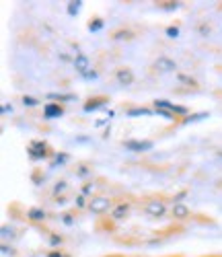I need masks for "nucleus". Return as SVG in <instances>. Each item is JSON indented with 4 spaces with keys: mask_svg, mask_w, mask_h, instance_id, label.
Returning <instances> with one entry per match:
<instances>
[{
    "mask_svg": "<svg viewBox=\"0 0 222 257\" xmlns=\"http://www.w3.org/2000/svg\"><path fill=\"white\" fill-rule=\"evenodd\" d=\"M82 9V0H70L68 5H66V13H68V17H76Z\"/></svg>",
    "mask_w": 222,
    "mask_h": 257,
    "instance_id": "obj_21",
    "label": "nucleus"
},
{
    "mask_svg": "<svg viewBox=\"0 0 222 257\" xmlns=\"http://www.w3.org/2000/svg\"><path fill=\"white\" fill-rule=\"evenodd\" d=\"M107 125H111L107 117H103V119H97V121H95V127H107Z\"/></svg>",
    "mask_w": 222,
    "mask_h": 257,
    "instance_id": "obj_39",
    "label": "nucleus"
},
{
    "mask_svg": "<svg viewBox=\"0 0 222 257\" xmlns=\"http://www.w3.org/2000/svg\"><path fill=\"white\" fill-rule=\"evenodd\" d=\"M114 202H111V198L107 196H93L91 200H88V212L95 214V216H103V214L111 212L114 210Z\"/></svg>",
    "mask_w": 222,
    "mask_h": 257,
    "instance_id": "obj_2",
    "label": "nucleus"
},
{
    "mask_svg": "<svg viewBox=\"0 0 222 257\" xmlns=\"http://www.w3.org/2000/svg\"><path fill=\"white\" fill-rule=\"evenodd\" d=\"M124 148L134 155H142V153H148L154 148V142L152 140H124Z\"/></svg>",
    "mask_w": 222,
    "mask_h": 257,
    "instance_id": "obj_5",
    "label": "nucleus"
},
{
    "mask_svg": "<svg viewBox=\"0 0 222 257\" xmlns=\"http://www.w3.org/2000/svg\"><path fill=\"white\" fill-rule=\"evenodd\" d=\"M74 70L78 72V74H84L88 68H91V60H88V56L86 54H76L74 56Z\"/></svg>",
    "mask_w": 222,
    "mask_h": 257,
    "instance_id": "obj_12",
    "label": "nucleus"
},
{
    "mask_svg": "<svg viewBox=\"0 0 222 257\" xmlns=\"http://www.w3.org/2000/svg\"><path fill=\"white\" fill-rule=\"evenodd\" d=\"M103 27H105V21L101 17H93L91 21H88V25H86V29L91 33H99V31H103Z\"/></svg>",
    "mask_w": 222,
    "mask_h": 257,
    "instance_id": "obj_20",
    "label": "nucleus"
},
{
    "mask_svg": "<svg viewBox=\"0 0 222 257\" xmlns=\"http://www.w3.org/2000/svg\"><path fill=\"white\" fill-rule=\"evenodd\" d=\"M0 251H3V255H5V257H15V255H17L15 247H11L9 243H3V247H0Z\"/></svg>",
    "mask_w": 222,
    "mask_h": 257,
    "instance_id": "obj_32",
    "label": "nucleus"
},
{
    "mask_svg": "<svg viewBox=\"0 0 222 257\" xmlns=\"http://www.w3.org/2000/svg\"><path fill=\"white\" fill-rule=\"evenodd\" d=\"M56 206H66V198H64V196L56 198Z\"/></svg>",
    "mask_w": 222,
    "mask_h": 257,
    "instance_id": "obj_44",
    "label": "nucleus"
},
{
    "mask_svg": "<svg viewBox=\"0 0 222 257\" xmlns=\"http://www.w3.org/2000/svg\"><path fill=\"white\" fill-rule=\"evenodd\" d=\"M144 214L150 218H163L167 214V204L161 198H150L144 202Z\"/></svg>",
    "mask_w": 222,
    "mask_h": 257,
    "instance_id": "obj_4",
    "label": "nucleus"
},
{
    "mask_svg": "<svg viewBox=\"0 0 222 257\" xmlns=\"http://www.w3.org/2000/svg\"><path fill=\"white\" fill-rule=\"evenodd\" d=\"M68 161H70V155H68V153H54L52 163H50V171H54V169H58V167H64Z\"/></svg>",
    "mask_w": 222,
    "mask_h": 257,
    "instance_id": "obj_18",
    "label": "nucleus"
},
{
    "mask_svg": "<svg viewBox=\"0 0 222 257\" xmlns=\"http://www.w3.org/2000/svg\"><path fill=\"white\" fill-rule=\"evenodd\" d=\"M64 257H70V255H68V253H66V255H64Z\"/></svg>",
    "mask_w": 222,
    "mask_h": 257,
    "instance_id": "obj_48",
    "label": "nucleus"
},
{
    "mask_svg": "<svg viewBox=\"0 0 222 257\" xmlns=\"http://www.w3.org/2000/svg\"><path fill=\"white\" fill-rule=\"evenodd\" d=\"M152 105H154V109H167V111H171L175 117H187L189 115V107L175 105V103H171L167 99H154Z\"/></svg>",
    "mask_w": 222,
    "mask_h": 257,
    "instance_id": "obj_3",
    "label": "nucleus"
},
{
    "mask_svg": "<svg viewBox=\"0 0 222 257\" xmlns=\"http://www.w3.org/2000/svg\"><path fill=\"white\" fill-rule=\"evenodd\" d=\"M216 155H218V159H220V161H222V151H220V153H216Z\"/></svg>",
    "mask_w": 222,
    "mask_h": 257,
    "instance_id": "obj_47",
    "label": "nucleus"
},
{
    "mask_svg": "<svg viewBox=\"0 0 222 257\" xmlns=\"http://www.w3.org/2000/svg\"><path fill=\"white\" fill-rule=\"evenodd\" d=\"M13 111H15L13 103H3V107H0V113H3V115H9V113H13Z\"/></svg>",
    "mask_w": 222,
    "mask_h": 257,
    "instance_id": "obj_36",
    "label": "nucleus"
},
{
    "mask_svg": "<svg viewBox=\"0 0 222 257\" xmlns=\"http://www.w3.org/2000/svg\"><path fill=\"white\" fill-rule=\"evenodd\" d=\"M93 191H95V183H91V181L82 183V187H80V194H82L84 198H93Z\"/></svg>",
    "mask_w": 222,
    "mask_h": 257,
    "instance_id": "obj_27",
    "label": "nucleus"
},
{
    "mask_svg": "<svg viewBox=\"0 0 222 257\" xmlns=\"http://www.w3.org/2000/svg\"><path fill=\"white\" fill-rule=\"evenodd\" d=\"M175 78H177V82H179V84H185V87H189V89H197V80L193 76L185 74V72H177Z\"/></svg>",
    "mask_w": 222,
    "mask_h": 257,
    "instance_id": "obj_19",
    "label": "nucleus"
},
{
    "mask_svg": "<svg viewBox=\"0 0 222 257\" xmlns=\"http://www.w3.org/2000/svg\"><path fill=\"white\" fill-rule=\"evenodd\" d=\"M62 62H66V64H74V56H70V54H60L58 56Z\"/></svg>",
    "mask_w": 222,
    "mask_h": 257,
    "instance_id": "obj_38",
    "label": "nucleus"
},
{
    "mask_svg": "<svg viewBox=\"0 0 222 257\" xmlns=\"http://www.w3.org/2000/svg\"><path fill=\"white\" fill-rule=\"evenodd\" d=\"M66 187H68V181H66V179L56 181V183H54V189H52V196H54V198H60L64 191H66Z\"/></svg>",
    "mask_w": 222,
    "mask_h": 257,
    "instance_id": "obj_23",
    "label": "nucleus"
},
{
    "mask_svg": "<svg viewBox=\"0 0 222 257\" xmlns=\"http://www.w3.org/2000/svg\"><path fill=\"white\" fill-rule=\"evenodd\" d=\"M181 7H183V3H179V0H169V3H161L159 5V9L161 11H167V13L177 11V9H181Z\"/></svg>",
    "mask_w": 222,
    "mask_h": 257,
    "instance_id": "obj_24",
    "label": "nucleus"
},
{
    "mask_svg": "<svg viewBox=\"0 0 222 257\" xmlns=\"http://www.w3.org/2000/svg\"><path fill=\"white\" fill-rule=\"evenodd\" d=\"M60 220H62L64 226H72L74 224V214H62Z\"/></svg>",
    "mask_w": 222,
    "mask_h": 257,
    "instance_id": "obj_33",
    "label": "nucleus"
},
{
    "mask_svg": "<svg viewBox=\"0 0 222 257\" xmlns=\"http://www.w3.org/2000/svg\"><path fill=\"white\" fill-rule=\"evenodd\" d=\"M64 115V105L60 103H54V101H48L46 105H43V119H60Z\"/></svg>",
    "mask_w": 222,
    "mask_h": 257,
    "instance_id": "obj_9",
    "label": "nucleus"
},
{
    "mask_svg": "<svg viewBox=\"0 0 222 257\" xmlns=\"http://www.w3.org/2000/svg\"><path fill=\"white\" fill-rule=\"evenodd\" d=\"M130 210H132V204H130L128 200H124V202H118V204L114 206V210L109 212V216H111V220H114V222H122V220L128 218Z\"/></svg>",
    "mask_w": 222,
    "mask_h": 257,
    "instance_id": "obj_8",
    "label": "nucleus"
},
{
    "mask_svg": "<svg viewBox=\"0 0 222 257\" xmlns=\"http://www.w3.org/2000/svg\"><path fill=\"white\" fill-rule=\"evenodd\" d=\"M21 103H23L25 107H29V109H33V107H37V105H39V99L31 97V95H23V97H21Z\"/></svg>",
    "mask_w": 222,
    "mask_h": 257,
    "instance_id": "obj_28",
    "label": "nucleus"
},
{
    "mask_svg": "<svg viewBox=\"0 0 222 257\" xmlns=\"http://www.w3.org/2000/svg\"><path fill=\"white\" fill-rule=\"evenodd\" d=\"M152 68L157 72H161V74H171V72H177V62L169 56H159L157 60H154Z\"/></svg>",
    "mask_w": 222,
    "mask_h": 257,
    "instance_id": "obj_6",
    "label": "nucleus"
},
{
    "mask_svg": "<svg viewBox=\"0 0 222 257\" xmlns=\"http://www.w3.org/2000/svg\"><path fill=\"white\" fill-rule=\"evenodd\" d=\"M74 175L78 179H88V177H91V167H88V165H78L76 171H74Z\"/></svg>",
    "mask_w": 222,
    "mask_h": 257,
    "instance_id": "obj_25",
    "label": "nucleus"
},
{
    "mask_svg": "<svg viewBox=\"0 0 222 257\" xmlns=\"http://www.w3.org/2000/svg\"><path fill=\"white\" fill-rule=\"evenodd\" d=\"M31 181H33L35 185H43V181H46V175L39 173V171H35V173L31 175Z\"/></svg>",
    "mask_w": 222,
    "mask_h": 257,
    "instance_id": "obj_34",
    "label": "nucleus"
},
{
    "mask_svg": "<svg viewBox=\"0 0 222 257\" xmlns=\"http://www.w3.org/2000/svg\"><path fill=\"white\" fill-rule=\"evenodd\" d=\"M27 218H29L31 222H43V220L48 218V212L43 210V208L33 206V208H29V210H27Z\"/></svg>",
    "mask_w": 222,
    "mask_h": 257,
    "instance_id": "obj_15",
    "label": "nucleus"
},
{
    "mask_svg": "<svg viewBox=\"0 0 222 257\" xmlns=\"http://www.w3.org/2000/svg\"><path fill=\"white\" fill-rule=\"evenodd\" d=\"M185 196H187V191L183 189V191H179V194H177V196L173 198V202H183V198H185Z\"/></svg>",
    "mask_w": 222,
    "mask_h": 257,
    "instance_id": "obj_41",
    "label": "nucleus"
},
{
    "mask_svg": "<svg viewBox=\"0 0 222 257\" xmlns=\"http://www.w3.org/2000/svg\"><path fill=\"white\" fill-rule=\"evenodd\" d=\"M105 115H107V119H114L116 117V111L114 109H105Z\"/></svg>",
    "mask_w": 222,
    "mask_h": 257,
    "instance_id": "obj_43",
    "label": "nucleus"
},
{
    "mask_svg": "<svg viewBox=\"0 0 222 257\" xmlns=\"http://www.w3.org/2000/svg\"><path fill=\"white\" fill-rule=\"evenodd\" d=\"M154 115H159V117H165V119H175V115L167 109H154Z\"/></svg>",
    "mask_w": 222,
    "mask_h": 257,
    "instance_id": "obj_35",
    "label": "nucleus"
},
{
    "mask_svg": "<svg viewBox=\"0 0 222 257\" xmlns=\"http://www.w3.org/2000/svg\"><path fill=\"white\" fill-rule=\"evenodd\" d=\"M76 142H78V144H86V142H88V138H86V136H78V138H76Z\"/></svg>",
    "mask_w": 222,
    "mask_h": 257,
    "instance_id": "obj_46",
    "label": "nucleus"
},
{
    "mask_svg": "<svg viewBox=\"0 0 222 257\" xmlns=\"http://www.w3.org/2000/svg\"><path fill=\"white\" fill-rule=\"evenodd\" d=\"M161 243H163L161 239H150V241H148V247H157V245H161Z\"/></svg>",
    "mask_w": 222,
    "mask_h": 257,
    "instance_id": "obj_42",
    "label": "nucleus"
},
{
    "mask_svg": "<svg viewBox=\"0 0 222 257\" xmlns=\"http://www.w3.org/2000/svg\"><path fill=\"white\" fill-rule=\"evenodd\" d=\"M109 136H111V125H107V127H105V130H103V138L107 140Z\"/></svg>",
    "mask_w": 222,
    "mask_h": 257,
    "instance_id": "obj_45",
    "label": "nucleus"
},
{
    "mask_svg": "<svg viewBox=\"0 0 222 257\" xmlns=\"http://www.w3.org/2000/svg\"><path fill=\"white\" fill-rule=\"evenodd\" d=\"M116 80H118L120 87H132L134 80H136L134 70H132V68H118L116 70Z\"/></svg>",
    "mask_w": 222,
    "mask_h": 257,
    "instance_id": "obj_10",
    "label": "nucleus"
},
{
    "mask_svg": "<svg viewBox=\"0 0 222 257\" xmlns=\"http://www.w3.org/2000/svg\"><path fill=\"white\" fill-rule=\"evenodd\" d=\"M128 117H148V115H154V109H150V107H130V109L126 111Z\"/></svg>",
    "mask_w": 222,
    "mask_h": 257,
    "instance_id": "obj_16",
    "label": "nucleus"
},
{
    "mask_svg": "<svg viewBox=\"0 0 222 257\" xmlns=\"http://www.w3.org/2000/svg\"><path fill=\"white\" fill-rule=\"evenodd\" d=\"M0 237L5 239V243L13 241V239H17V230L13 226H9V224H3V228H0Z\"/></svg>",
    "mask_w": 222,
    "mask_h": 257,
    "instance_id": "obj_22",
    "label": "nucleus"
},
{
    "mask_svg": "<svg viewBox=\"0 0 222 257\" xmlns=\"http://www.w3.org/2000/svg\"><path fill=\"white\" fill-rule=\"evenodd\" d=\"M74 206H76V210H88V202H86V198H84L82 194H78V196H76Z\"/></svg>",
    "mask_w": 222,
    "mask_h": 257,
    "instance_id": "obj_31",
    "label": "nucleus"
},
{
    "mask_svg": "<svg viewBox=\"0 0 222 257\" xmlns=\"http://www.w3.org/2000/svg\"><path fill=\"white\" fill-rule=\"evenodd\" d=\"M134 37H136V33L132 29H128V27H120V29H116L114 33H111V39L114 41H132Z\"/></svg>",
    "mask_w": 222,
    "mask_h": 257,
    "instance_id": "obj_14",
    "label": "nucleus"
},
{
    "mask_svg": "<svg viewBox=\"0 0 222 257\" xmlns=\"http://www.w3.org/2000/svg\"><path fill=\"white\" fill-rule=\"evenodd\" d=\"M165 35H167L169 39H177V37L181 35V29L177 27V25H169V27L165 29Z\"/></svg>",
    "mask_w": 222,
    "mask_h": 257,
    "instance_id": "obj_29",
    "label": "nucleus"
},
{
    "mask_svg": "<svg viewBox=\"0 0 222 257\" xmlns=\"http://www.w3.org/2000/svg\"><path fill=\"white\" fill-rule=\"evenodd\" d=\"M80 78L86 80V82H91V80H97V78H99V72H97L95 68H88L84 74H80Z\"/></svg>",
    "mask_w": 222,
    "mask_h": 257,
    "instance_id": "obj_30",
    "label": "nucleus"
},
{
    "mask_svg": "<svg viewBox=\"0 0 222 257\" xmlns=\"http://www.w3.org/2000/svg\"><path fill=\"white\" fill-rule=\"evenodd\" d=\"M64 255H66V253H62L60 249H52V251H50L46 257H64Z\"/></svg>",
    "mask_w": 222,
    "mask_h": 257,
    "instance_id": "obj_40",
    "label": "nucleus"
},
{
    "mask_svg": "<svg viewBox=\"0 0 222 257\" xmlns=\"http://www.w3.org/2000/svg\"><path fill=\"white\" fill-rule=\"evenodd\" d=\"M48 243H50V247L58 249V247H62L64 237H62V234H58V232H52V234H50V239H48Z\"/></svg>",
    "mask_w": 222,
    "mask_h": 257,
    "instance_id": "obj_26",
    "label": "nucleus"
},
{
    "mask_svg": "<svg viewBox=\"0 0 222 257\" xmlns=\"http://www.w3.org/2000/svg\"><path fill=\"white\" fill-rule=\"evenodd\" d=\"M48 99L54 101V103L64 105V103H74L78 97L74 93H48Z\"/></svg>",
    "mask_w": 222,
    "mask_h": 257,
    "instance_id": "obj_13",
    "label": "nucleus"
},
{
    "mask_svg": "<svg viewBox=\"0 0 222 257\" xmlns=\"http://www.w3.org/2000/svg\"><path fill=\"white\" fill-rule=\"evenodd\" d=\"M111 257H120V255H111Z\"/></svg>",
    "mask_w": 222,
    "mask_h": 257,
    "instance_id": "obj_49",
    "label": "nucleus"
},
{
    "mask_svg": "<svg viewBox=\"0 0 222 257\" xmlns=\"http://www.w3.org/2000/svg\"><path fill=\"white\" fill-rule=\"evenodd\" d=\"M27 155H29V159L35 161V163L54 157V155L50 153V146H48L46 140H31V142L27 144Z\"/></svg>",
    "mask_w": 222,
    "mask_h": 257,
    "instance_id": "obj_1",
    "label": "nucleus"
},
{
    "mask_svg": "<svg viewBox=\"0 0 222 257\" xmlns=\"http://www.w3.org/2000/svg\"><path fill=\"white\" fill-rule=\"evenodd\" d=\"M171 214H173V218H175V220H185V218L191 216V210H189V206L183 204V202H173V206H171Z\"/></svg>",
    "mask_w": 222,
    "mask_h": 257,
    "instance_id": "obj_11",
    "label": "nucleus"
},
{
    "mask_svg": "<svg viewBox=\"0 0 222 257\" xmlns=\"http://www.w3.org/2000/svg\"><path fill=\"white\" fill-rule=\"evenodd\" d=\"M210 117V111H195V113H189L187 117L181 119L183 125H189V123H197V121H204Z\"/></svg>",
    "mask_w": 222,
    "mask_h": 257,
    "instance_id": "obj_17",
    "label": "nucleus"
},
{
    "mask_svg": "<svg viewBox=\"0 0 222 257\" xmlns=\"http://www.w3.org/2000/svg\"><path fill=\"white\" fill-rule=\"evenodd\" d=\"M197 31H199V35H204V37H206V35L210 33V25H208V23H202V25L197 27Z\"/></svg>",
    "mask_w": 222,
    "mask_h": 257,
    "instance_id": "obj_37",
    "label": "nucleus"
},
{
    "mask_svg": "<svg viewBox=\"0 0 222 257\" xmlns=\"http://www.w3.org/2000/svg\"><path fill=\"white\" fill-rule=\"evenodd\" d=\"M105 105H109V99L107 97H103V95H99V97H91V99H86L84 101V105H82V111L84 113H93V111H105L107 107Z\"/></svg>",
    "mask_w": 222,
    "mask_h": 257,
    "instance_id": "obj_7",
    "label": "nucleus"
}]
</instances>
